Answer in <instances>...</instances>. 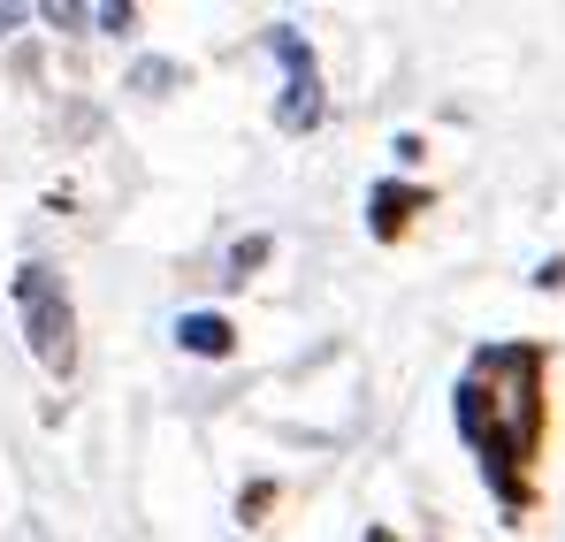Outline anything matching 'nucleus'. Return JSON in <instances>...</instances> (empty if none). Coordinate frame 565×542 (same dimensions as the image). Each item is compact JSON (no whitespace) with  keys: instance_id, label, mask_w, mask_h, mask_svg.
I'll list each match as a JSON object with an SVG mask.
<instances>
[{"instance_id":"obj_1","label":"nucleus","mask_w":565,"mask_h":542,"mask_svg":"<svg viewBox=\"0 0 565 542\" xmlns=\"http://www.w3.org/2000/svg\"><path fill=\"white\" fill-rule=\"evenodd\" d=\"M459 436L481 451V474L497 481V497L520 512V466L543 444V352L535 344H489L473 352L467 382H459Z\"/></svg>"},{"instance_id":"obj_4","label":"nucleus","mask_w":565,"mask_h":542,"mask_svg":"<svg viewBox=\"0 0 565 542\" xmlns=\"http://www.w3.org/2000/svg\"><path fill=\"white\" fill-rule=\"evenodd\" d=\"M177 344H184L191 360H230L237 329H230L222 313H184V321H177Z\"/></svg>"},{"instance_id":"obj_6","label":"nucleus","mask_w":565,"mask_h":542,"mask_svg":"<svg viewBox=\"0 0 565 542\" xmlns=\"http://www.w3.org/2000/svg\"><path fill=\"white\" fill-rule=\"evenodd\" d=\"M15 23H23V8H0V31H15Z\"/></svg>"},{"instance_id":"obj_3","label":"nucleus","mask_w":565,"mask_h":542,"mask_svg":"<svg viewBox=\"0 0 565 542\" xmlns=\"http://www.w3.org/2000/svg\"><path fill=\"white\" fill-rule=\"evenodd\" d=\"M268 54L282 62V107H276V123H282V130H313V123H321V70H313L306 39H298L290 23H268Z\"/></svg>"},{"instance_id":"obj_5","label":"nucleus","mask_w":565,"mask_h":542,"mask_svg":"<svg viewBox=\"0 0 565 542\" xmlns=\"http://www.w3.org/2000/svg\"><path fill=\"white\" fill-rule=\"evenodd\" d=\"M405 206H420V191H405V183H382V191H375V230H382V237L405 222Z\"/></svg>"},{"instance_id":"obj_2","label":"nucleus","mask_w":565,"mask_h":542,"mask_svg":"<svg viewBox=\"0 0 565 542\" xmlns=\"http://www.w3.org/2000/svg\"><path fill=\"white\" fill-rule=\"evenodd\" d=\"M15 313H23V337H31V352H39L46 374L77 366V313H70V290H62V275L46 261H31L15 275Z\"/></svg>"}]
</instances>
